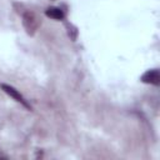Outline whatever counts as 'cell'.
Instances as JSON below:
<instances>
[{"label": "cell", "mask_w": 160, "mask_h": 160, "mask_svg": "<svg viewBox=\"0 0 160 160\" xmlns=\"http://www.w3.org/2000/svg\"><path fill=\"white\" fill-rule=\"evenodd\" d=\"M140 80H141L144 84H150V85L158 86V85L160 84V72H159V69L155 68V69H149V70H146V71L141 75Z\"/></svg>", "instance_id": "3957f363"}, {"label": "cell", "mask_w": 160, "mask_h": 160, "mask_svg": "<svg viewBox=\"0 0 160 160\" xmlns=\"http://www.w3.org/2000/svg\"><path fill=\"white\" fill-rule=\"evenodd\" d=\"M21 22H22V26H24L26 34L30 35V36L35 35V32L38 31V29L40 26L39 18L31 10H24V11H21Z\"/></svg>", "instance_id": "6da1fadb"}, {"label": "cell", "mask_w": 160, "mask_h": 160, "mask_svg": "<svg viewBox=\"0 0 160 160\" xmlns=\"http://www.w3.org/2000/svg\"><path fill=\"white\" fill-rule=\"evenodd\" d=\"M1 89H2V91L4 92H6L10 98H12L15 101H18V102H20L22 106H25L26 109H29V110H31V106H30V104L26 101V99L20 94V91L19 90H16L14 86H11V85H8V84H1Z\"/></svg>", "instance_id": "7a4b0ae2"}, {"label": "cell", "mask_w": 160, "mask_h": 160, "mask_svg": "<svg viewBox=\"0 0 160 160\" xmlns=\"http://www.w3.org/2000/svg\"><path fill=\"white\" fill-rule=\"evenodd\" d=\"M66 28H68V34H69V36H70L72 40H75L76 36H78V29H76L75 26H72L71 24H70V26H69V24H66Z\"/></svg>", "instance_id": "5b68a950"}, {"label": "cell", "mask_w": 160, "mask_h": 160, "mask_svg": "<svg viewBox=\"0 0 160 160\" xmlns=\"http://www.w3.org/2000/svg\"><path fill=\"white\" fill-rule=\"evenodd\" d=\"M45 15H46L48 18H51V19L58 20V21H60V20H64V19H65V12H64L60 8H56V6L48 8V9L45 10Z\"/></svg>", "instance_id": "277c9868"}]
</instances>
